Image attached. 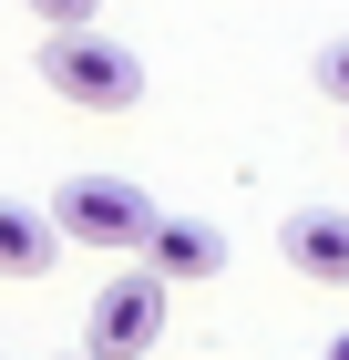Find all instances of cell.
<instances>
[{"mask_svg":"<svg viewBox=\"0 0 349 360\" xmlns=\"http://www.w3.org/2000/svg\"><path fill=\"white\" fill-rule=\"evenodd\" d=\"M41 83L72 113H134L144 103V52H124L113 31L72 21V31H41Z\"/></svg>","mask_w":349,"mask_h":360,"instance_id":"6da1fadb","label":"cell"},{"mask_svg":"<svg viewBox=\"0 0 349 360\" xmlns=\"http://www.w3.org/2000/svg\"><path fill=\"white\" fill-rule=\"evenodd\" d=\"M52 226H62V248H144L154 237V195L124 186V175H62Z\"/></svg>","mask_w":349,"mask_h":360,"instance_id":"7a4b0ae2","label":"cell"},{"mask_svg":"<svg viewBox=\"0 0 349 360\" xmlns=\"http://www.w3.org/2000/svg\"><path fill=\"white\" fill-rule=\"evenodd\" d=\"M164 288L154 268H124V278H103V299H93V330H82V350L93 360H144L164 340Z\"/></svg>","mask_w":349,"mask_h":360,"instance_id":"3957f363","label":"cell"},{"mask_svg":"<svg viewBox=\"0 0 349 360\" xmlns=\"http://www.w3.org/2000/svg\"><path fill=\"white\" fill-rule=\"evenodd\" d=\"M277 248H288V268L308 278V288H349V217L339 206H298V217L277 226Z\"/></svg>","mask_w":349,"mask_h":360,"instance_id":"277c9868","label":"cell"},{"mask_svg":"<svg viewBox=\"0 0 349 360\" xmlns=\"http://www.w3.org/2000/svg\"><path fill=\"white\" fill-rule=\"evenodd\" d=\"M144 268L164 278V288H195V278L226 268V237H216L206 217H154V237H144Z\"/></svg>","mask_w":349,"mask_h":360,"instance_id":"5b68a950","label":"cell"},{"mask_svg":"<svg viewBox=\"0 0 349 360\" xmlns=\"http://www.w3.org/2000/svg\"><path fill=\"white\" fill-rule=\"evenodd\" d=\"M52 257H62L52 206H21V195H0V278H41Z\"/></svg>","mask_w":349,"mask_h":360,"instance_id":"8992f818","label":"cell"},{"mask_svg":"<svg viewBox=\"0 0 349 360\" xmlns=\"http://www.w3.org/2000/svg\"><path fill=\"white\" fill-rule=\"evenodd\" d=\"M308 83H319V93H329V103H339V113H349V31H329L319 52H308Z\"/></svg>","mask_w":349,"mask_h":360,"instance_id":"52a82bcc","label":"cell"},{"mask_svg":"<svg viewBox=\"0 0 349 360\" xmlns=\"http://www.w3.org/2000/svg\"><path fill=\"white\" fill-rule=\"evenodd\" d=\"M93 11H103V0H31V21H41V31H72V21H93Z\"/></svg>","mask_w":349,"mask_h":360,"instance_id":"ba28073f","label":"cell"},{"mask_svg":"<svg viewBox=\"0 0 349 360\" xmlns=\"http://www.w3.org/2000/svg\"><path fill=\"white\" fill-rule=\"evenodd\" d=\"M329 360H349V330H339V340H329Z\"/></svg>","mask_w":349,"mask_h":360,"instance_id":"9c48e42d","label":"cell"},{"mask_svg":"<svg viewBox=\"0 0 349 360\" xmlns=\"http://www.w3.org/2000/svg\"><path fill=\"white\" fill-rule=\"evenodd\" d=\"M82 360H93V350H82Z\"/></svg>","mask_w":349,"mask_h":360,"instance_id":"30bf717a","label":"cell"}]
</instances>
